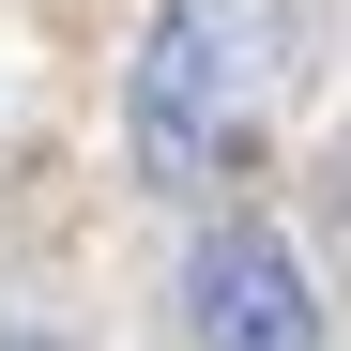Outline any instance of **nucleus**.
Returning <instances> with one entry per match:
<instances>
[{"mask_svg": "<svg viewBox=\"0 0 351 351\" xmlns=\"http://www.w3.org/2000/svg\"><path fill=\"white\" fill-rule=\"evenodd\" d=\"M0 351H62V336H0Z\"/></svg>", "mask_w": 351, "mask_h": 351, "instance_id": "3", "label": "nucleus"}, {"mask_svg": "<svg viewBox=\"0 0 351 351\" xmlns=\"http://www.w3.org/2000/svg\"><path fill=\"white\" fill-rule=\"evenodd\" d=\"M184 351H321L306 260H290V245H275L260 214L199 229V260H184Z\"/></svg>", "mask_w": 351, "mask_h": 351, "instance_id": "2", "label": "nucleus"}, {"mask_svg": "<svg viewBox=\"0 0 351 351\" xmlns=\"http://www.w3.org/2000/svg\"><path fill=\"white\" fill-rule=\"evenodd\" d=\"M245 62H260V16H245V0H153L138 77H123V107H138V168H153V184H214V168H229L245 92H260Z\"/></svg>", "mask_w": 351, "mask_h": 351, "instance_id": "1", "label": "nucleus"}]
</instances>
